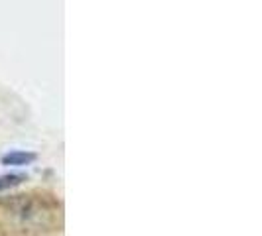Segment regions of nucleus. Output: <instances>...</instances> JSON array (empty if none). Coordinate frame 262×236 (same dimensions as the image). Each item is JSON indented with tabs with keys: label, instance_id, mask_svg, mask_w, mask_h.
Returning <instances> with one entry per match:
<instances>
[{
	"label": "nucleus",
	"instance_id": "nucleus-1",
	"mask_svg": "<svg viewBox=\"0 0 262 236\" xmlns=\"http://www.w3.org/2000/svg\"><path fill=\"white\" fill-rule=\"evenodd\" d=\"M32 161H36V154H32V152H10V154L2 156L4 166H28Z\"/></svg>",
	"mask_w": 262,
	"mask_h": 236
},
{
	"label": "nucleus",
	"instance_id": "nucleus-2",
	"mask_svg": "<svg viewBox=\"0 0 262 236\" xmlns=\"http://www.w3.org/2000/svg\"><path fill=\"white\" fill-rule=\"evenodd\" d=\"M22 181H26V175L24 173H6V175H0V191L12 189V187L20 185Z\"/></svg>",
	"mask_w": 262,
	"mask_h": 236
}]
</instances>
